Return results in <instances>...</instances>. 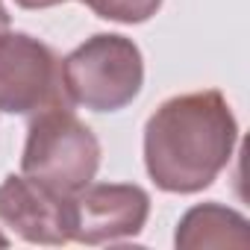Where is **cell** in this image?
Here are the masks:
<instances>
[{
  "label": "cell",
  "mask_w": 250,
  "mask_h": 250,
  "mask_svg": "<svg viewBox=\"0 0 250 250\" xmlns=\"http://www.w3.org/2000/svg\"><path fill=\"white\" fill-rule=\"evenodd\" d=\"M71 197L27 174H9L0 183V224L33 244H68L74 232Z\"/></svg>",
  "instance_id": "5b68a950"
},
{
  "label": "cell",
  "mask_w": 250,
  "mask_h": 250,
  "mask_svg": "<svg viewBox=\"0 0 250 250\" xmlns=\"http://www.w3.org/2000/svg\"><path fill=\"white\" fill-rule=\"evenodd\" d=\"M62 83L71 103L91 112H118L142 91V50L133 39L97 33L62 59Z\"/></svg>",
  "instance_id": "7a4b0ae2"
},
{
  "label": "cell",
  "mask_w": 250,
  "mask_h": 250,
  "mask_svg": "<svg viewBox=\"0 0 250 250\" xmlns=\"http://www.w3.org/2000/svg\"><path fill=\"white\" fill-rule=\"evenodd\" d=\"M18 6L24 9H47V6H56V3H65V0H15Z\"/></svg>",
  "instance_id": "9c48e42d"
},
{
  "label": "cell",
  "mask_w": 250,
  "mask_h": 250,
  "mask_svg": "<svg viewBox=\"0 0 250 250\" xmlns=\"http://www.w3.org/2000/svg\"><path fill=\"white\" fill-rule=\"evenodd\" d=\"M71 241L103 244L139 235L150 215V197L142 186L127 183H88L74 197Z\"/></svg>",
  "instance_id": "8992f818"
},
{
  "label": "cell",
  "mask_w": 250,
  "mask_h": 250,
  "mask_svg": "<svg viewBox=\"0 0 250 250\" xmlns=\"http://www.w3.org/2000/svg\"><path fill=\"white\" fill-rule=\"evenodd\" d=\"M177 247H250V229L244 215L221 203H200L188 209L177 227Z\"/></svg>",
  "instance_id": "52a82bcc"
},
{
  "label": "cell",
  "mask_w": 250,
  "mask_h": 250,
  "mask_svg": "<svg viewBox=\"0 0 250 250\" xmlns=\"http://www.w3.org/2000/svg\"><path fill=\"white\" fill-rule=\"evenodd\" d=\"M9 30V12H6V6L0 3V33H6Z\"/></svg>",
  "instance_id": "30bf717a"
},
{
  "label": "cell",
  "mask_w": 250,
  "mask_h": 250,
  "mask_svg": "<svg viewBox=\"0 0 250 250\" xmlns=\"http://www.w3.org/2000/svg\"><path fill=\"white\" fill-rule=\"evenodd\" d=\"M74 106L62 83V59L27 33H0V112L36 115Z\"/></svg>",
  "instance_id": "277c9868"
},
{
  "label": "cell",
  "mask_w": 250,
  "mask_h": 250,
  "mask_svg": "<svg viewBox=\"0 0 250 250\" xmlns=\"http://www.w3.org/2000/svg\"><path fill=\"white\" fill-rule=\"evenodd\" d=\"M97 165L100 145L71 106H50L33 115L21 156V171L27 177L62 194H77L94 180Z\"/></svg>",
  "instance_id": "3957f363"
},
{
  "label": "cell",
  "mask_w": 250,
  "mask_h": 250,
  "mask_svg": "<svg viewBox=\"0 0 250 250\" xmlns=\"http://www.w3.org/2000/svg\"><path fill=\"white\" fill-rule=\"evenodd\" d=\"M83 3L106 18V21H118V24H142L150 15H156V9L162 6V0H83Z\"/></svg>",
  "instance_id": "ba28073f"
},
{
  "label": "cell",
  "mask_w": 250,
  "mask_h": 250,
  "mask_svg": "<svg viewBox=\"0 0 250 250\" xmlns=\"http://www.w3.org/2000/svg\"><path fill=\"white\" fill-rule=\"evenodd\" d=\"M238 124L215 88L165 100L145 127V165L162 191L194 194L227 168Z\"/></svg>",
  "instance_id": "6da1fadb"
},
{
  "label": "cell",
  "mask_w": 250,
  "mask_h": 250,
  "mask_svg": "<svg viewBox=\"0 0 250 250\" xmlns=\"http://www.w3.org/2000/svg\"><path fill=\"white\" fill-rule=\"evenodd\" d=\"M0 247H9V238H6L3 232H0Z\"/></svg>",
  "instance_id": "8fae6325"
}]
</instances>
